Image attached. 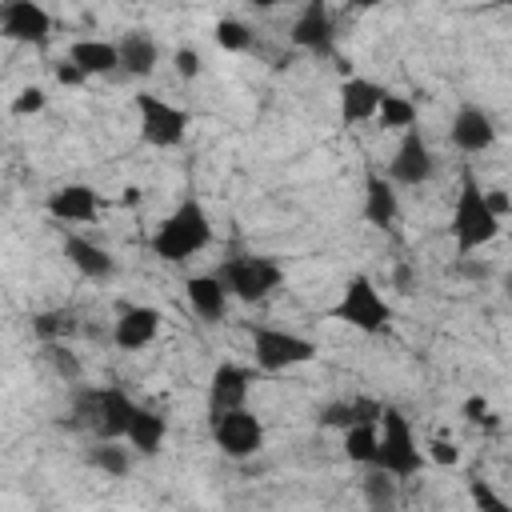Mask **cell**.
I'll return each instance as SVG.
<instances>
[{"label": "cell", "mask_w": 512, "mask_h": 512, "mask_svg": "<svg viewBox=\"0 0 512 512\" xmlns=\"http://www.w3.org/2000/svg\"><path fill=\"white\" fill-rule=\"evenodd\" d=\"M212 244V220L196 196H184L152 236V252L168 264H184Z\"/></svg>", "instance_id": "obj_1"}, {"label": "cell", "mask_w": 512, "mask_h": 512, "mask_svg": "<svg viewBox=\"0 0 512 512\" xmlns=\"http://www.w3.org/2000/svg\"><path fill=\"white\" fill-rule=\"evenodd\" d=\"M452 240H456V252L468 256L484 244L496 240L500 232V216L488 208V192L476 184L472 172L460 176V192H456V208H452Z\"/></svg>", "instance_id": "obj_2"}, {"label": "cell", "mask_w": 512, "mask_h": 512, "mask_svg": "<svg viewBox=\"0 0 512 512\" xmlns=\"http://www.w3.org/2000/svg\"><path fill=\"white\" fill-rule=\"evenodd\" d=\"M136 412H140V404H136L124 388H116V384H108V388H88V392L76 396V416H80V424L96 428L104 440L128 436Z\"/></svg>", "instance_id": "obj_3"}, {"label": "cell", "mask_w": 512, "mask_h": 512, "mask_svg": "<svg viewBox=\"0 0 512 512\" xmlns=\"http://www.w3.org/2000/svg\"><path fill=\"white\" fill-rule=\"evenodd\" d=\"M380 472H388L392 480H408L424 468V452L408 428V420L396 412V408H384L380 416V448H376V464Z\"/></svg>", "instance_id": "obj_4"}, {"label": "cell", "mask_w": 512, "mask_h": 512, "mask_svg": "<svg viewBox=\"0 0 512 512\" xmlns=\"http://www.w3.org/2000/svg\"><path fill=\"white\" fill-rule=\"evenodd\" d=\"M332 320L352 324L356 332H384L388 320H392V308H388V300L376 292V284L356 272V276H348L340 300L332 304Z\"/></svg>", "instance_id": "obj_5"}, {"label": "cell", "mask_w": 512, "mask_h": 512, "mask_svg": "<svg viewBox=\"0 0 512 512\" xmlns=\"http://www.w3.org/2000/svg\"><path fill=\"white\" fill-rule=\"evenodd\" d=\"M220 280H224L228 296H236L244 304H256V300L272 296L284 284V268L272 256H232V260H224Z\"/></svg>", "instance_id": "obj_6"}, {"label": "cell", "mask_w": 512, "mask_h": 512, "mask_svg": "<svg viewBox=\"0 0 512 512\" xmlns=\"http://www.w3.org/2000/svg\"><path fill=\"white\" fill-rule=\"evenodd\" d=\"M252 356H256V368L264 372H284V368H296V364H308L316 356V344L300 332H288V328H252Z\"/></svg>", "instance_id": "obj_7"}, {"label": "cell", "mask_w": 512, "mask_h": 512, "mask_svg": "<svg viewBox=\"0 0 512 512\" xmlns=\"http://www.w3.org/2000/svg\"><path fill=\"white\" fill-rule=\"evenodd\" d=\"M136 116H140V140L152 148H176L188 136V112L160 100L156 92H136Z\"/></svg>", "instance_id": "obj_8"}, {"label": "cell", "mask_w": 512, "mask_h": 512, "mask_svg": "<svg viewBox=\"0 0 512 512\" xmlns=\"http://www.w3.org/2000/svg\"><path fill=\"white\" fill-rule=\"evenodd\" d=\"M212 440L224 456L232 460H248L264 448V424L248 412V408H236V412H220L212 416Z\"/></svg>", "instance_id": "obj_9"}, {"label": "cell", "mask_w": 512, "mask_h": 512, "mask_svg": "<svg viewBox=\"0 0 512 512\" xmlns=\"http://www.w3.org/2000/svg\"><path fill=\"white\" fill-rule=\"evenodd\" d=\"M428 176H432V152H428L424 136H420L416 128H408V132L400 136V144H396L392 164H388V180H392V184H404V188H416V184H424Z\"/></svg>", "instance_id": "obj_10"}, {"label": "cell", "mask_w": 512, "mask_h": 512, "mask_svg": "<svg viewBox=\"0 0 512 512\" xmlns=\"http://www.w3.org/2000/svg\"><path fill=\"white\" fill-rule=\"evenodd\" d=\"M0 28L8 40H20V44H44L48 32H52V16L32 4V0H12L0 8Z\"/></svg>", "instance_id": "obj_11"}, {"label": "cell", "mask_w": 512, "mask_h": 512, "mask_svg": "<svg viewBox=\"0 0 512 512\" xmlns=\"http://www.w3.org/2000/svg\"><path fill=\"white\" fill-rule=\"evenodd\" d=\"M160 332V312L148 308V304H120V316H116V328H112V344L124 348V352H140L156 340Z\"/></svg>", "instance_id": "obj_12"}, {"label": "cell", "mask_w": 512, "mask_h": 512, "mask_svg": "<svg viewBox=\"0 0 512 512\" xmlns=\"http://www.w3.org/2000/svg\"><path fill=\"white\" fill-rule=\"evenodd\" d=\"M44 208H48L52 220L84 224V220H96V212L104 208V200H100V192L88 188V184H60L56 192H48Z\"/></svg>", "instance_id": "obj_13"}, {"label": "cell", "mask_w": 512, "mask_h": 512, "mask_svg": "<svg viewBox=\"0 0 512 512\" xmlns=\"http://www.w3.org/2000/svg\"><path fill=\"white\" fill-rule=\"evenodd\" d=\"M492 140H496V124H492V116H488L480 104H464V108L452 116V144H456L460 152L476 156V152L492 148Z\"/></svg>", "instance_id": "obj_14"}, {"label": "cell", "mask_w": 512, "mask_h": 512, "mask_svg": "<svg viewBox=\"0 0 512 512\" xmlns=\"http://www.w3.org/2000/svg\"><path fill=\"white\" fill-rule=\"evenodd\" d=\"M248 384H252V372H248V368H240V364H220V368L212 372V384H208V408H212V416L244 408Z\"/></svg>", "instance_id": "obj_15"}, {"label": "cell", "mask_w": 512, "mask_h": 512, "mask_svg": "<svg viewBox=\"0 0 512 512\" xmlns=\"http://www.w3.org/2000/svg\"><path fill=\"white\" fill-rule=\"evenodd\" d=\"M380 100H384L380 84H372L368 76H348L340 84V120L344 124H364L380 112Z\"/></svg>", "instance_id": "obj_16"}, {"label": "cell", "mask_w": 512, "mask_h": 512, "mask_svg": "<svg viewBox=\"0 0 512 512\" xmlns=\"http://www.w3.org/2000/svg\"><path fill=\"white\" fill-rule=\"evenodd\" d=\"M288 36H292V44H296V48H308V52H324V48H328V40H332V16H328V8H324L320 0L304 4Z\"/></svg>", "instance_id": "obj_17"}, {"label": "cell", "mask_w": 512, "mask_h": 512, "mask_svg": "<svg viewBox=\"0 0 512 512\" xmlns=\"http://www.w3.org/2000/svg\"><path fill=\"white\" fill-rule=\"evenodd\" d=\"M396 184L384 180L380 172H368L364 176V220L372 228H388L396 220Z\"/></svg>", "instance_id": "obj_18"}, {"label": "cell", "mask_w": 512, "mask_h": 512, "mask_svg": "<svg viewBox=\"0 0 512 512\" xmlns=\"http://www.w3.org/2000/svg\"><path fill=\"white\" fill-rule=\"evenodd\" d=\"M68 64H76L84 76H108L120 68V48L108 40H76L68 48Z\"/></svg>", "instance_id": "obj_19"}, {"label": "cell", "mask_w": 512, "mask_h": 512, "mask_svg": "<svg viewBox=\"0 0 512 512\" xmlns=\"http://www.w3.org/2000/svg\"><path fill=\"white\" fill-rule=\"evenodd\" d=\"M184 292H188V304H192L204 320H220V316H224L228 288H224V280H220V276H188Z\"/></svg>", "instance_id": "obj_20"}, {"label": "cell", "mask_w": 512, "mask_h": 512, "mask_svg": "<svg viewBox=\"0 0 512 512\" xmlns=\"http://www.w3.org/2000/svg\"><path fill=\"white\" fill-rule=\"evenodd\" d=\"M380 416H384V408L376 400H340V404H328L320 412V424L348 432V428H360V424H380Z\"/></svg>", "instance_id": "obj_21"}, {"label": "cell", "mask_w": 512, "mask_h": 512, "mask_svg": "<svg viewBox=\"0 0 512 512\" xmlns=\"http://www.w3.org/2000/svg\"><path fill=\"white\" fill-rule=\"evenodd\" d=\"M116 48H120V68L128 76H148L156 68V60H160V48H156V40L148 32H128Z\"/></svg>", "instance_id": "obj_22"}, {"label": "cell", "mask_w": 512, "mask_h": 512, "mask_svg": "<svg viewBox=\"0 0 512 512\" xmlns=\"http://www.w3.org/2000/svg\"><path fill=\"white\" fill-rule=\"evenodd\" d=\"M64 252H68V260L76 264V272H84L88 280L112 276V256H108L100 244H92V240H84V236H68V240H64Z\"/></svg>", "instance_id": "obj_23"}, {"label": "cell", "mask_w": 512, "mask_h": 512, "mask_svg": "<svg viewBox=\"0 0 512 512\" xmlns=\"http://www.w3.org/2000/svg\"><path fill=\"white\" fill-rule=\"evenodd\" d=\"M164 436H168L164 416H156L152 408H140V412H136V420H132V432H128L132 448H136V452H144V456H152V452L164 444Z\"/></svg>", "instance_id": "obj_24"}, {"label": "cell", "mask_w": 512, "mask_h": 512, "mask_svg": "<svg viewBox=\"0 0 512 512\" xmlns=\"http://www.w3.org/2000/svg\"><path fill=\"white\" fill-rule=\"evenodd\" d=\"M376 448H380V424H360L344 432V456L352 464H376Z\"/></svg>", "instance_id": "obj_25"}, {"label": "cell", "mask_w": 512, "mask_h": 512, "mask_svg": "<svg viewBox=\"0 0 512 512\" xmlns=\"http://www.w3.org/2000/svg\"><path fill=\"white\" fill-rule=\"evenodd\" d=\"M376 120H380L384 128H400V132H408V128L416 124V104L404 100V96H396V92H384Z\"/></svg>", "instance_id": "obj_26"}, {"label": "cell", "mask_w": 512, "mask_h": 512, "mask_svg": "<svg viewBox=\"0 0 512 512\" xmlns=\"http://www.w3.org/2000/svg\"><path fill=\"white\" fill-rule=\"evenodd\" d=\"M92 464H96L100 472H108V476H124V472H128V452L116 448V440H104V444L92 448Z\"/></svg>", "instance_id": "obj_27"}, {"label": "cell", "mask_w": 512, "mask_h": 512, "mask_svg": "<svg viewBox=\"0 0 512 512\" xmlns=\"http://www.w3.org/2000/svg\"><path fill=\"white\" fill-rule=\"evenodd\" d=\"M216 44H220L224 52H244V48L252 44V32H248V24H240V20H220V24H216Z\"/></svg>", "instance_id": "obj_28"}, {"label": "cell", "mask_w": 512, "mask_h": 512, "mask_svg": "<svg viewBox=\"0 0 512 512\" xmlns=\"http://www.w3.org/2000/svg\"><path fill=\"white\" fill-rule=\"evenodd\" d=\"M36 336H60V332H72V316L68 312H44L32 320Z\"/></svg>", "instance_id": "obj_29"}, {"label": "cell", "mask_w": 512, "mask_h": 512, "mask_svg": "<svg viewBox=\"0 0 512 512\" xmlns=\"http://www.w3.org/2000/svg\"><path fill=\"white\" fill-rule=\"evenodd\" d=\"M472 500H476V508H480V512H512V504H508V500H500V496H496L488 484H480V480L472 484Z\"/></svg>", "instance_id": "obj_30"}, {"label": "cell", "mask_w": 512, "mask_h": 512, "mask_svg": "<svg viewBox=\"0 0 512 512\" xmlns=\"http://www.w3.org/2000/svg\"><path fill=\"white\" fill-rule=\"evenodd\" d=\"M44 108V92L40 88H24L16 100H12V112L16 116H28V112H40Z\"/></svg>", "instance_id": "obj_31"}, {"label": "cell", "mask_w": 512, "mask_h": 512, "mask_svg": "<svg viewBox=\"0 0 512 512\" xmlns=\"http://www.w3.org/2000/svg\"><path fill=\"white\" fill-rule=\"evenodd\" d=\"M176 72H180L184 80L200 76V52H196V48H180V52H176Z\"/></svg>", "instance_id": "obj_32"}, {"label": "cell", "mask_w": 512, "mask_h": 512, "mask_svg": "<svg viewBox=\"0 0 512 512\" xmlns=\"http://www.w3.org/2000/svg\"><path fill=\"white\" fill-rule=\"evenodd\" d=\"M428 456H432L436 464H456V460H460V452H456L452 440H428Z\"/></svg>", "instance_id": "obj_33"}, {"label": "cell", "mask_w": 512, "mask_h": 512, "mask_svg": "<svg viewBox=\"0 0 512 512\" xmlns=\"http://www.w3.org/2000/svg\"><path fill=\"white\" fill-rule=\"evenodd\" d=\"M488 208H492L496 216H508V212H512V200L504 196V188H492V192H488Z\"/></svg>", "instance_id": "obj_34"}, {"label": "cell", "mask_w": 512, "mask_h": 512, "mask_svg": "<svg viewBox=\"0 0 512 512\" xmlns=\"http://www.w3.org/2000/svg\"><path fill=\"white\" fill-rule=\"evenodd\" d=\"M56 80H60V84H84L88 76H84L76 64H60V68H56Z\"/></svg>", "instance_id": "obj_35"}, {"label": "cell", "mask_w": 512, "mask_h": 512, "mask_svg": "<svg viewBox=\"0 0 512 512\" xmlns=\"http://www.w3.org/2000/svg\"><path fill=\"white\" fill-rule=\"evenodd\" d=\"M464 412H468V420H484L488 400H484V396H468V400H464Z\"/></svg>", "instance_id": "obj_36"}, {"label": "cell", "mask_w": 512, "mask_h": 512, "mask_svg": "<svg viewBox=\"0 0 512 512\" xmlns=\"http://www.w3.org/2000/svg\"><path fill=\"white\" fill-rule=\"evenodd\" d=\"M52 360H56V368H60V372H68V376H76V360H72L68 352H60V348H52Z\"/></svg>", "instance_id": "obj_37"}, {"label": "cell", "mask_w": 512, "mask_h": 512, "mask_svg": "<svg viewBox=\"0 0 512 512\" xmlns=\"http://www.w3.org/2000/svg\"><path fill=\"white\" fill-rule=\"evenodd\" d=\"M504 292H508V296H512V272H508V276H504Z\"/></svg>", "instance_id": "obj_38"}]
</instances>
